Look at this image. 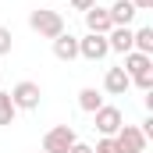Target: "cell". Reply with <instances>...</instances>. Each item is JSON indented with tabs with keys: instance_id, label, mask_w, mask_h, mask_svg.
<instances>
[{
	"instance_id": "3957f363",
	"label": "cell",
	"mask_w": 153,
	"mask_h": 153,
	"mask_svg": "<svg viewBox=\"0 0 153 153\" xmlns=\"http://www.w3.org/2000/svg\"><path fill=\"white\" fill-rule=\"evenodd\" d=\"M111 139H114V153H146V135L135 125H121Z\"/></svg>"
},
{
	"instance_id": "2e32d148",
	"label": "cell",
	"mask_w": 153,
	"mask_h": 153,
	"mask_svg": "<svg viewBox=\"0 0 153 153\" xmlns=\"http://www.w3.org/2000/svg\"><path fill=\"white\" fill-rule=\"evenodd\" d=\"M11 46H14L11 29H4V25H0V57H7V53H11Z\"/></svg>"
},
{
	"instance_id": "9c48e42d",
	"label": "cell",
	"mask_w": 153,
	"mask_h": 153,
	"mask_svg": "<svg viewBox=\"0 0 153 153\" xmlns=\"http://www.w3.org/2000/svg\"><path fill=\"white\" fill-rule=\"evenodd\" d=\"M121 68H125V75H128V78H139V75H146V71H153V57L139 53V50H128Z\"/></svg>"
},
{
	"instance_id": "6da1fadb",
	"label": "cell",
	"mask_w": 153,
	"mask_h": 153,
	"mask_svg": "<svg viewBox=\"0 0 153 153\" xmlns=\"http://www.w3.org/2000/svg\"><path fill=\"white\" fill-rule=\"evenodd\" d=\"M29 29L39 32L43 39H57L64 32V18H61V11H50V7H36L32 14H29Z\"/></svg>"
},
{
	"instance_id": "44dd1931",
	"label": "cell",
	"mask_w": 153,
	"mask_h": 153,
	"mask_svg": "<svg viewBox=\"0 0 153 153\" xmlns=\"http://www.w3.org/2000/svg\"><path fill=\"white\" fill-rule=\"evenodd\" d=\"M132 7H135V11H150L153 0H132Z\"/></svg>"
},
{
	"instance_id": "8fae6325",
	"label": "cell",
	"mask_w": 153,
	"mask_h": 153,
	"mask_svg": "<svg viewBox=\"0 0 153 153\" xmlns=\"http://www.w3.org/2000/svg\"><path fill=\"white\" fill-rule=\"evenodd\" d=\"M107 46H111L114 53H128V50H132V25H114V29L107 32Z\"/></svg>"
},
{
	"instance_id": "5b68a950",
	"label": "cell",
	"mask_w": 153,
	"mask_h": 153,
	"mask_svg": "<svg viewBox=\"0 0 153 153\" xmlns=\"http://www.w3.org/2000/svg\"><path fill=\"white\" fill-rule=\"evenodd\" d=\"M121 125H125V114H121L117 107H107V103H103V107H100V111L93 114V128H96L100 135H107V139L114 135Z\"/></svg>"
},
{
	"instance_id": "7a4b0ae2",
	"label": "cell",
	"mask_w": 153,
	"mask_h": 153,
	"mask_svg": "<svg viewBox=\"0 0 153 153\" xmlns=\"http://www.w3.org/2000/svg\"><path fill=\"white\" fill-rule=\"evenodd\" d=\"M75 143H78V135H75L71 125H53L43 135V153H68Z\"/></svg>"
},
{
	"instance_id": "277c9868",
	"label": "cell",
	"mask_w": 153,
	"mask_h": 153,
	"mask_svg": "<svg viewBox=\"0 0 153 153\" xmlns=\"http://www.w3.org/2000/svg\"><path fill=\"white\" fill-rule=\"evenodd\" d=\"M39 100H43V89H39L36 82H18L14 89H11V103L18 107V111H36L39 107Z\"/></svg>"
},
{
	"instance_id": "ba28073f",
	"label": "cell",
	"mask_w": 153,
	"mask_h": 153,
	"mask_svg": "<svg viewBox=\"0 0 153 153\" xmlns=\"http://www.w3.org/2000/svg\"><path fill=\"white\" fill-rule=\"evenodd\" d=\"M103 89H107L111 96H125V93L132 89V78L125 75L121 64H117V68H107V75H103Z\"/></svg>"
},
{
	"instance_id": "4fadbf2b",
	"label": "cell",
	"mask_w": 153,
	"mask_h": 153,
	"mask_svg": "<svg viewBox=\"0 0 153 153\" xmlns=\"http://www.w3.org/2000/svg\"><path fill=\"white\" fill-rule=\"evenodd\" d=\"M100 107H103V96H100V89L85 85V89L78 93V111H85V114H96Z\"/></svg>"
},
{
	"instance_id": "30bf717a",
	"label": "cell",
	"mask_w": 153,
	"mask_h": 153,
	"mask_svg": "<svg viewBox=\"0 0 153 153\" xmlns=\"http://www.w3.org/2000/svg\"><path fill=\"white\" fill-rule=\"evenodd\" d=\"M53 57H57V61H64V64H71V61L78 57V36L61 32V36L53 39Z\"/></svg>"
},
{
	"instance_id": "9a60e30c",
	"label": "cell",
	"mask_w": 153,
	"mask_h": 153,
	"mask_svg": "<svg viewBox=\"0 0 153 153\" xmlns=\"http://www.w3.org/2000/svg\"><path fill=\"white\" fill-rule=\"evenodd\" d=\"M14 114H18V107L11 103V93L0 89V125H14Z\"/></svg>"
},
{
	"instance_id": "7c38bea8",
	"label": "cell",
	"mask_w": 153,
	"mask_h": 153,
	"mask_svg": "<svg viewBox=\"0 0 153 153\" xmlns=\"http://www.w3.org/2000/svg\"><path fill=\"white\" fill-rule=\"evenodd\" d=\"M107 11H111V22H114V25H132L135 14H139V11L132 7V0H114Z\"/></svg>"
},
{
	"instance_id": "ac0fdd59",
	"label": "cell",
	"mask_w": 153,
	"mask_h": 153,
	"mask_svg": "<svg viewBox=\"0 0 153 153\" xmlns=\"http://www.w3.org/2000/svg\"><path fill=\"white\" fill-rule=\"evenodd\" d=\"M93 153H114V139H107V135H100V143L93 146Z\"/></svg>"
},
{
	"instance_id": "8992f818",
	"label": "cell",
	"mask_w": 153,
	"mask_h": 153,
	"mask_svg": "<svg viewBox=\"0 0 153 153\" xmlns=\"http://www.w3.org/2000/svg\"><path fill=\"white\" fill-rule=\"evenodd\" d=\"M107 53H111V46H107V36L85 32V36L78 39V57H85V61H103Z\"/></svg>"
},
{
	"instance_id": "d6986e66",
	"label": "cell",
	"mask_w": 153,
	"mask_h": 153,
	"mask_svg": "<svg viewBox=\"0 0 153 153\" xmlns=\"http://www.w3.org/2000/svg\"><path fill=\"white\" fill-rule=\"evenodd\" d=\"M68 4H71V7H75V11H82V14H85V11H89V7H93V4H96V0H68Z\"/></svg>"
},
{
	"instance_id": "52a82bcc",
	"label": "cell",
	"mask_w": 153,
	"mask_h": 153,
	"mask_svg": "<svg viewBox=\"0 0 153 153\" xmlns=\"http://www.w3.org/2000/svg\"><path fill=\"white\" fill-rule=\"evenodd\" d=\"M85 29H89V32H96V36H107V32L114 29L111 11H107V7H100V4H93V7L85 11Z\"/></svg>"
},
{
	"instance_id": "603a6c76",
	"label": "cell",
	"mask_w": 153,
	"mask_h": 153,
	"mask_svg": "<svg viewBox=\"0 0 153 153\" xmlns=\"http://www.w3.org/2000/svg\"><path fill=\"white\" fill-rule=\"evenodd\" d=\"M111 4H114V0H111Z\"/></svg>"
},
{
	"instance_id": "ffe728a7",
	"label": "cell",
	"mask_w": 153,
	"mask_h": 153,
	"mask_svg": "<svg viewBox=\"0 0 153 153\" xmlns=\"http://www.w3.org/2000/svg\"><path fill=\"white\" fill-rule=\"evenodd\" d=\"M68 153H93V146H89V143H75Z\"/></svg>"
},
{
	"instance_id": "5bb4252c",
	"label": "cell",
	"mask_w": 153,
	"mask_h": 153,
	"mask_svg": "<svg viewBox=\"0 0 153 153\" xmlns=\"http://www.w3.org/2000/svg\"><path fill=\"white\" fill-rule=\"evenodd\" d=\"M132 50H139V53L153 57V29H150V25H143V29H132Z\"/></svg>"
},
{
	"instance_id": "7402d4cb",
	"label": "cell",
	"mask_w": 153,
	"mask_h": 153,
	"mask_svg": "<svg viewBox=\"0 0 153 153\" xmlns=\"http://www.w3.org/2000/svg\"><path fill=\"white\" fill-rule=\"evenodd\" d=\"M36 153H43V150H36Z\"/></svg>"
},
{
	"instance_id": "e0dca14e",
	"label": "cell",
	"mask_w": 153,
	"mask_h": 153,
	"mask_svg": "<svg viewBox=\"0 0 153 153\" xmlns=\"http://www.w3.org/2000/svg\"><path fill=\"white\" fill-rule=\"evenodd\" d=\"M132 85H139L143 93H150V89H153V71H146V75H139V78H132Z\"/></svg>"
}]
</instances>
